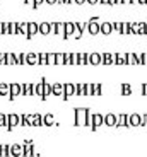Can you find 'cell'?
Here are the masks:
<instances>
[{
    "instance_id": "277c9868",
    "label": "cell",
    "mask_w": 147,
    "mask_h": 157,
    "mask_svg": "<svg viewBox=\"0 0 147 157\" xmlns=\"http://www.w3.org/2000/svg\"><path fill=\"white\" fill-rule=\"evenodd\" d=\"M113 33V24L111 22H99V34L110 36Z\"/></svg>"
},
{
    "instance_id": "4fadbf2b",
    "label": "cell",
    "mask_w": 147,
    "mask_h": 157,
    "mask_svg": "<svg viewBox=\"0 0 147 157\" xmlns=\"http://www.w3.org/2000/svg\"><path fill=\"white\" fill-rule=\"evenodd\" d=\"M74 31H75L74 22H67V24H65V38H67V36H72V34H74Z\"/></svg>"
},
{
    "instance_id": "2e32d148",
    "label": "cell",
    "mask_w": 147,
    "mask_h": 157,
    "mask_svg": "<svg viewBox=\"0 0 147 157\" xmlns=\"http://www.w3.org/2000/svg\"><path fill=\"white\" fill-rule=\"evenodd\" d=\"M52 28H55V29H56V33H58V34H64V36H65V24L58 22V24H53Z\"/></svg>"
},
{
    "instance_id": "7a4b0ae2",
    "label": "cell",
    "mask_w": 147,
    "mask_h": 157,
    "mask_svg": "<svg viewBox=\"0 0 147 157\" xmlns=\"http://www.w3.org/2000/svg\"><path fill=\"white\" fill-rule=\"evenodd\" d=\"M86 31L91 36L99 34V17H91V19L87 21V29H86Z\"/></svg>"
},
{
    "instance_id": "cb8c5ba5",
    "label": "cell",
    "mask_w": 147,
    "mask_h": 157,
    "mask_svg": "<svg viewBox=\"0 0 147 157\" xmlns=\"http://www.w3.org/2000/svg\"><path fill=\"white\" fill-rule=\"evenodd\" d=\"M55 63H65V55L64 53H58V55H55Z\"/></svg>"
},
{
    "instance_id": "f546056e",
    "label": "cell",
    "mask_w": 147,
    "mask_h": 157,
    "mask_svg": "<svg viewBox=\"0 0 147 157\" xmlns=\"http://www.w3.org/2000/svg\"><path fill=\"white\" fill-rule=\"evenodd\" d=\"M41 31H43V33H48V31H50V26H48V24H43V26H41Z\"/></svg>"
},
{
    "instance_id": "836d02e7",
    "label": "cell",
    "mask_w": 147,
    "mask_h": 157,
    "mask_svg": "<svg viewBox=\"0 0 147 157\" xmlns=\"http://www.w3.org/2000/svg\"><path fill=\"white\" fill-rule=\"evenodd\" d=\"M101 5H110V0H99Z\"/></svg>"
},
{
    "instance_id": "83f0119b",
    "label": "cell",
    "mask_w": 147,
    "mask_h": 157,
    "mask_svg": "<svg viewBox=\"0 0 147 157\" xmlns=\"http://www.w3.org/2000/svg\"><path fill=\"white\" fill-rule=\"evenodd\" d=\"M86 4H89V5H98V4H99V0H86Z\"/></svg>"
},
{
    "instance_id": "d4e9b609",
    "label": "cell",
    "mask_w": 147,
    "mask_h": 157,
    "mask_svg": "<svg viewBox=\"0 0 147 157\" xmlns=\"http://www.w3.org/2000/svg\"><path fill=\"white\" fill-rule=\"evenodd\" d=\"M122 34H130V22H123V26H122Z\"/></svg>"
},
{
    "instance_id": "7c38bea8",
    "label": "cell",
    "mask_w": 147,
    "mask_h": 157,
    "mask_svg": "<svg viewBox=\"0 0 147 157\" xmlns=\"http://www.w3.org/2000/svg\"><path fill=\"white\" fill-rule=\"evenodd\" d=\"M74 86H75V96H79V98L86 96V84H84V82H77V84H74Z\"/></svg>"
},
{
    "instance_id": "44dd1931",
    "label": "cell",
    "mask_w": 147,
    "mask_h": 157,
    "mask_svg": "<svg viewBox=\"0 0 147 157\" xmlns=\"http://www.w3.org/2000/svg\"><path fill=\"white\" fill-rule=\"evenodd\" d=\"M70 65H79V53H70Z\"/></svg>"
},
{
    "instance_id": "4316f807",
    "label": "cell",
    "mask_w": 147,
    "mask_h": 157,
    "mask_svg": "<svg viewBox=\"0 0 147 157\" xmlns=\"http://www.w3.org/2000/svg\"><path fill=\"white\" fill-rule=\"evenodd\" d=\"M140 126H147V114H140Z\"/></svg>"
},
{
    "instance_id": "ab89813d",
    "label": "cell",
    "mask_w": 147,
    "mask_h": 157,
    "mask_svg": "<svg viewBox=\"0 0 147 157\" xmlns=\"http://www.w3.org/2000/svg\"><path fill=\"white\" fill-rule=\"evenodd\" d=\"M48 2H50V4H53V2H56V0H48Z\"/></svg>"
},
{
    "instance_id": "d590c367",
    "label": "cell",
    "mask_w": 147,
    "mask_h": 157,
    "mask_svg": "<svg viewBox=\"0 0 147 157\" xmlns=\"http://www.w3.org/2000/svg\"><path fill=\"white\" fill-rule=\"evenodd\" d=\"M75 4L77 5H82V4H86V0H75Z\"/></svg>"
},
{
    "instance_id": "ffe728a7",
    "label": "cell",
    "mask_w": 147,
    "mask_h": 157,
    "mask_svg": "<svg viewBox=\"0 0 147 157\" xmlns=\"http://www.w3.org/2000/svg\"><path fill=\"white\" fill-rule=\"evenodd\" d=\"M130 34H139V22H130Z\"/></svg>"
},
{
    "instance_id": "f35d334b",
    "label": "cell",
    "mask_w": 147,
    "mask_h": 157,
    "mask_svg": "<svg viewBox=\"0 0 147 157\" xmlns=\"http://www.w3.org/2000/svg\"><path fill=\"white\" fill-rule=\"evenodd\" d=\"M58 4H67V0H56Z\"/></svg>"
},
{
    "instance_id": "7402d4cb",
    "label": "cell",
    "mask_w": 147,
    "mask_h": 157,
    "mask_svg": "<svg viewBox=\"0 0 147 157\" xmlns=\"http://www.w3.org/2000/svg\"><path fill=\"white\" fill-rule=\"evenodd\" d=\"M92 96H103V86L101 84H94V94Z\"/></svg>"
},
{
    "instance_id": "603a6c76",
    "label": "cell",
    "mask_w": 147,
    "mask_h": 157,
    "mask_svg": "<svg viewBox=\"0 0 147 157\" xmlns=\"http://www.w3.org/2000/svg\"><path fill=\"white\" fill-rule=\"evenodd\" d=\"M139 34H147V22H139Z\"/></svg>"
},
{
    "instance_id": "484cf974",
    "label": "cell",
    "mask_w": 147,
    "mask_h": 157,
    "mask_svg": "<svg viewBox=\"0 0 147 157\" xmlns=\"http://www.w3.org/2000/svg\"><path fill=\"white\" fill-rule=\"evenodd\" d=\"M111 24H113V31L122 34V26H123V22H111Z\"/></svg>"
},
{
    "instance_id": "e0dca14e",
    "label": "cell",
    "mask_w": 147,
    "mask_h": 157,
    "mask_svg": "<svg viewBox=\"0 0 147 157\" xmlns=\"http://www.w3.org/2000/svg\"><path fill=\"white\" fill-rule=\"evenodd\" d=\"M92 94H94V84L87 82V84H86V96H87V98H91Z\"/></svg>"
},
{
    "instance_id": "3957f363",
    "label": "cell",
    "mask_w": 147,
    "mask_h": 157,
    "mask_svg": "<svg viewBox=\"0 0 147 157\" xmlns=\"http://www.w3.org/2000/svg\"><path fill=\"white\" fill-rule=\"evenodd\" d=\"M115 63V53H101V65H113Z\"/></svg>"
},
{
    "instance_id": "8d00e7d4",
    "label": "cell",
    "mask_w": 147,
    "mask_h": 157,
    "mask_svg": "<svg viewBox=\"0 0 147 157\" xmlns=\"http://www.w3.org/2000/svg\"><path fill=\"white\" fill-rule=\"evenodd\" d=\"M122 2H123L125 5H128V4H132V0H122Z\"/></svg>"
},
{
    "instance_id": "4dcf8cb0",
    "label": "cell",
    "mask_w": 147,
    "mask_h": 157,
    "mask_svg": "<svg viewBox=\"0 0 147 157\" xmlns=\"http://www.w3.org/2000/svg\"><path fill=\"white\" fill-rule=\"evenodd\" d=\"M46 125H53V118L52 116H46Z\"/></svg>"
},
{
    "instance_id": "5b68a950",
    "label": "cell",
    "mask_w": 147,
    "mask_h": 157,
    "mask_svg": "<svg viewBox=\"0 0 147 157\" xmlns=\"http://www.w3.org/2000/svg\"><path fill=\"white\" fill-rule=\"evenodd\" d=\"M103 125H106V126H115V125H116V114H113V113L104 114V116H103Z\"/></svg>"
},
{
    "instance_id": "ac0fdd59",
    "label": "cell",
    "mask_w": 147,
    "mask_h": 157,
    "mask_svg": "<svg viewBox=\"0 0 147 157\" xmlns=\"http://www.w3.org/2000/svg\"><path fill=\"white\" fill-rule=\"evenodd\" d=\"M122 94L123 96H130L132 94V87L128 84H122Z\"/></svg>"
},
{
    "instance_id": "ba28073f",
    "label": "cell",
    "mask_w": 147,
    "mask_h": 157,
    "mask_svg": "<svg viewBox=\"0 0 147 157\" xmlns=\"http://www.w3.org/2000/svg\"><path fill=\"white\" fill-rule=\"evenodd\" d=\"M89 65H101V53H89Z\"/></svg>"
},
{
    "instance_id": "8fae6325",
    "label": "cell",
    "mask_w": 147,
    "mask_h": 157,
    "mask_svg": "<svg viewBox=\"0 0 147 157\" xmlns=\"http://www.w3.org/2000/svg\"><path fill=\"white\" fill-rule=\"evenodd\" d=\"M115 65H127V53H115Z\"/></svg>"
},
{
    "instance_id": "e575fe53",
    "label": "cell",
    "mask_w": 147,
    "mask_h": 157,
    "mask_svg": "<svg viewBox=\"0 0 147 157\" xmlns=\"http://www.w3.org/2000/svg\"><path fill=\"white\" fill-rule=\"evenodd\" d=\"M137 4H140V5H147V0H137Z\"/></svg>"
},
{
    "instance_id": "9c48e42d",
    "label": "cell",
    "mask_w": 147,
    "mask_h": 157,
    "mask_svg": "<svg viewBox=\"0 0 147 157\" xmlns=\"http://www.w3.org/2000/svg\"><path fill=\"white\" fill-rule=\"evenodd\" d=\"M128 125V114H116V125L118 128H122V126H127Z\"/></svg>"
},
{
    "instance_id": "5bb4252c",
    "label": "cell",
    "mask_w": 147,
    "mask_h": 157,
    "mask_svg": "<svg viewBox=\"0 0 147 157\" xmlns=\"http://www.w3.org/2000/svg\"><path fill=\"white\" fill-rule=\"evenodd\" d=\"M79 65H89V53H79Z\"/></svg>"
},
{
    "instance_id": "9a60e30c",
    "label": "cell",
    "mask_w": 147,
    "mask_h": 157,
    "mask_svg": "<svg viewBox=\"0 0 147 157\" xmlns=\"http://www.w3.org/2000/svg\"><path fill=\"white\" fill-rule=\"evenodd\" d=\"M127 65H137V53H127Z\"/></svg>"
},
{
    "instance_id": "8992f818",
    "label": "cell",
    "mask_w": 147,
    "mask_h": 157,
    "mask_svg": "<svg viewBox=\"0 0 147 157\" xmlns=\"http://www.w3.org/2000/svg\"><path fill=\"white\" fill-rule=\"evenodd\" d=\"M101 125H103V114L101 113H92V126L91 128L96 130V128H99Z\"/></svg>"
},
{
    "instance_id": "f1b7e54d",
    "label": "cell",
    "mask_w": 147,
    "mask_h": 157,
    "mask_svg": "<svg viewBox=\"0 0 147 157\" xmlns=\"http://www.w3.org/2000/svg\"><path fill=\"white\" fill-rule=\"evenodd\" d=\"M142 96H145V98H147V82L142 84Z\"/></svg>"
},
{
    "instance_id": "d6a6232c",
    "label": "cell",
    "mask_w": 147,
    "mask_h": 157,
    "mask_svg": "<svg viewBox=\"0 0 147 157\" xmlns=\"http://www.w3.org/2000/svg\"><path fill=\"white\" fill-rule=\"evenodd\" d=\"M52 92V89H50V86H44V94H50Z\"/></svg>"
},
{
    "instance_id": "74e56055",
    "label": "cell",
    "mask_w": 147,
    "mask_h": 157,
    "mask_svg": "<svg viewBox=\"0 0 147 157\" xmlns=\"http://www.w3.org/2000/svg\"><path fill=\"white\" fill-rule=\"evenodd\" d=\"M110 5H116V0H110Z\"/></svg>"
},
{
    "instance_id": "d6986e66",
    "label": "cell",
    "mask_w": 147,
    "mask_h": 157,
    "mask_svg": "<svg viewBox=\"0 0 147 157\" xmlns=\"http://www.w3.org/2000/svg\"><path fill=\"white\" fill-rule=\"evenodd\" d=\"M53 92L58 94V96H62L64 94V86H62V84H55V86H53Z\"/></svg>"
},
{
    "instance_id": "52a82bcc",
    "label": "cell",
    "mask_w": 147,
    "mask_h": 157,
    "mask_svg": "<svg viewBox=\"0 0 147 157\" xmlns=\"http://www.w3.org/2000/svg\"><path fill=\"white\" fill-rule=\"evenodd\" d=\"M127 126H140V114H137V113L128 114V125Z\"/></svg>"
},
{
    "instance_id": "30bf717a",
    "label": "cell",
    "mask_w": 147,
    "mask_h": 157,
    "mask_svg": "<svg viewBox=\"0 0 147 157\" xmlns=\"http://www.w3.org/2000/svg\"><path fill=\"white\" fill-rule=\"evenodd\" d=\"M64 96H65V98L75 96V86H74V84H65V86H64Z\"/></svg>"
},
{
    "instance_id": "1f68e13d",
    "label": "cell",
    "mask_w": 147,
    "mask_h": 157,
    "mask_svg": "<svg viewBox=\"0 0 147 157\" xmlns=\"http://www.w3.org/2000/svg\"><path fill=\"white\" fill-rule=\"evenodd\" d=\"M48 62H50V63H55V55H50V56H48Z\"/></svg>"
},
{
    "instance_id": "6da1fadb",
    "label": "cell",
    "mask_w": 147,
    "mask_h": 157,
    "mask_svg": "<svg viewBox=\"0 0 147 157\" xmlns=\"http://www.w3.org/2000/svg\"><path fill=\"white\" fill-rule=\"evenodd\" d=\"M87 113H89L87 108H75V111H74V114H75L74 123H75L77 126H86V118H87Z\"/></svg>"
}]
</instances>
